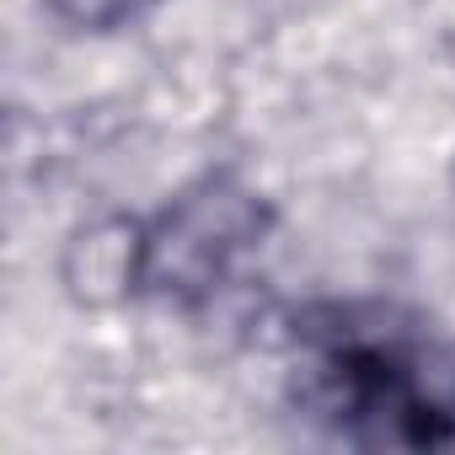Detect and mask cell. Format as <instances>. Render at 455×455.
Masks as SVG:
<instances>
[{
    "instance_id": "cell-1",
    "label": "cell",
    "mask_w": 455,
    "mask_h": 455,
    "mask_svg": "<svg viewBox=\"0 0 455 455\" xmlns=\"http://www.w3.org/2000/svg\"><path fill=\"white\" fill-rule=\"evenodd\" d=\"M295 407L359 450L455 444V338L396 306H316L295 316Z\"/></svg>"
},
{
    "instance_id": "cell-2",
    "label": "cell",
    "mask_w": 455,
    "mask_h": 455,
    "mask_svg": "<svg viewBox=\"0 0 455 455\" xmlns=\"http://www.w3.org/2000/svg\"><path fill=\"white\" fill-rule=\"evenodd\" d=\"M268 204L247 182L209 172L124 242V284L161 306H204L268 242Z\"/></svg>"
},
{
    "instance_id": "cell-3",
    "label": "cell",
    "mask_w": 455,
    "mask_h": 455,
    "mask_svg": "<svg viewBox=\"0 0 455 455\" xmlns=\"http://www.w3.org/2000/svg\"><path fill=\"white\" fill-rule=\"evenodd\" d=\"M44 6H49L65 28H81V33H118V28L145 22L161 0H44Z\"/></svg>"
}]
</instances>
